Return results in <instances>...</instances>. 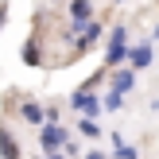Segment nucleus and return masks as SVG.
Listing matches in <instances>:
<instances>
[{
    "label": "nucleus",
    "mask_w": 159,
    "mask_h": 159,
    "mask_svg": "<svg viewBox=\"0 0 159 159\" xmlns=\"http://www.w3.org/2000/svg\"><path fill=\"white\" fill-rule=\"evenodd\" d=\"M128 58V43H124V27H116L109 35V51H105V66H120Z\"/></svg>",
    "instance_id": "obj_1"
},
{
    "label": "nucleus",
    "mask_w": 159,
    "mask_h": 159,
    "mask_svg": "<svg viewBox=\"0 0 159 159\" xmlns=\"http://www.w3.org/2000/svg\"><path fill=\"white\" fill-rule=\"evenodd\" d=\"M152 43H140V47H128V66L132 70H144V66H152Z\"/></svg>",
    "instance_id": "obj_2"
},
{
    "label": "nucleus",
    "mask_w": 159,
    "mask_h": 159,
    "mask_svg": "<svg viewBox=\"0 0 159 159\" xmlns=\"http://www.w3.org/2000/svg\"><path fill=\"white\" fill-rule=\"evenodd\" d=\"M132 85H136V70H132V66H128V70H116V74H113V89H116V93H128Z\"/></svg>",
    "instance_id": "obj_3"
},
{
    "label": "nucleus",
    "mask_w": 159,
    "mask_h": 159,
    "mask_svg": "<svg viewBox=\"0 0 159 159\" xmlns=\"http://www.w3.org/2000/svg\"><path fill=\"white\" fill-rule=\"evenodd\" d=\"M58 144H66V132L54 128V124H51V128H43V148H47V152H54Z\"/></svg>",
    "instance_id": "obj_4"
},
{
    "label": "nucleus",
    "mask_w": 159,
    "mask_h": 159,
    "mask_svg": "<svg viewBox=\"0 0 159 159\" xmlns=\"http://www.w3.org/2000/svg\"><path fill=\"white\" fill-rule=\"evenodd\" d=\"M0 155L4 159H20V144L8 136V128H0Z\"/></svg>",
    "instance_id": "obj_5"
},
{
    "label": "nucleus",
    "mask_w": 159,
    "mask_h": 159,
    "mask_svg": "<svg viewBox=\"0 0 159 159\" xmlns=\"http://www.w3.org/2000/svg\"><path fill=\"white\" fill-rule=\"evenodd\" d=\"M70 16H74V23H85L93 16V4L89 0H74V4H70Z\"/></svg>",
    "instance_id": "obj_6"
},
{
    "label": "nucleus",
    "mask_w": 159,
    "mask_h": 159,
    "mask_svg": "<svg viewBox=\"0 0 159 159\" xmlns=\"http://www.w3.org/2000/svg\"><path fill=\"white\" fill-rule=\"evenodd\" d=\"M23 120H31V124H39V120H43V109H39L35 101H27V105H23Z\"/></svg>",
    "instance_id": "obj_7"
},
{
    "label": "nucleus",
    "mask_w": 159,
    "mask_h": 159,
    "mask_svg": "<svg viewBox=\"0 0 159 159\" xmlns=\"http://www.w3.org/2000/svg\"><path fill=\"white\" fill-rule=\"evenodd\" d=\"M120 101H124V93H116V89H113V93L105 97V109H120Z\"/></svg>",
    "instance_id": "obj_8"
},
{
    "label": "nucleus",
    "mask_w": 159,
    "mask_h": 159,
    "mask_svg": "<svg viewBox=\"0 0 159 159\" xmlns=\"http://www.w3.org/2000/svg\"><path fill=\"white\" fill-rule=\"evenodd\" d=\"M82 132H85V136H89V140H93V136H97V132H101V128H97V124H93V120H82Z\"/></svg>",
    "instance_id": "obj_9"
},
{
    "label": "nucleus",
    "mask_w": 159,
    "mask_h": 159,
    "mask_svg": "<svg viewBox=\"0 0 159 159\" xmlns=\"http://www.w3.org/2000/svg\"><path fill=\"white\" fill-rule=\"evenodd\" d=\"M116 155H120V159H136V148H120V144H116Z\"/></svg>",
    "instance_id": "obj_10"
},
{
    "label": "nucleus",
    "mask_w": 159,
    "mask_h": 159,
    "mask_svg": "<svg viewBox=\"0 0 159 159\" xmlns=\"http://www.w3.org/2000/svg\"><path fill=\"white\" fill-rule=\"evenodd\" d=\"M4 16H8V4H0V27H4Z\"/></svg>",
    "instance_id": "obj_11"
},
{
    "label": "nucleus",
    "mask_w": 159,
    "mask_h": 159,
    "mask_svg": "<svg viewBox=\"0 0 159 159\" xmlns=\"http://www.w3.org/2000/svg\"><path fill=\"white\" fill-rule=\"evenodd\" d=\"M89 159H105V155H101V152H93V155H89Z\"/></svg>",
    "instance_id": "obj_12"
},
{
    "label": "nucleus",
    "mask_w": 159,
    "mask_h": 159,
    "mask_svg": "<svg viewBox=\"0 0 159 159\" xmlns=\"http://www.w3.org/2000/svg\"><path fill=\"white\" fill-rule=\"evenodd\" d=\"M51 159H62V155H51Z\"/></svg>",
    "instance_id": "obj_13"
}]
</instances>
